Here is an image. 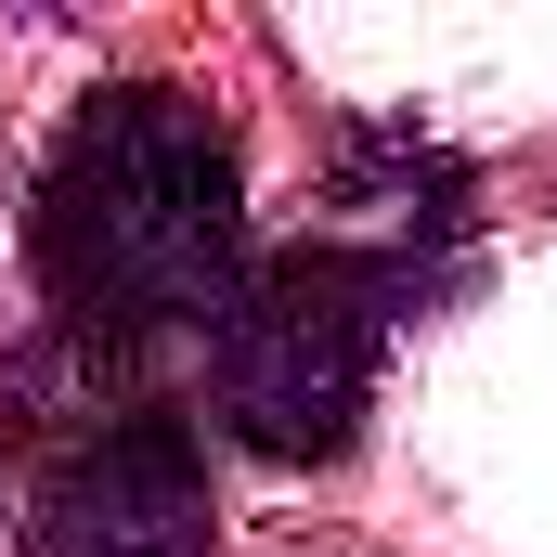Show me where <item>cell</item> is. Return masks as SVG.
<instances>
[{
  "label": "cell",
  "instance_id": "cell-1",
  "mask_svg": "<svg viewBox=\"0 0 557 557\" xmlns=\"http://www.w3.org/2000/svg\"><path fill=\"white\" fill-rule=\"evenodd\" d=\"M324 208V234L273 247L208 311V416L260 467H337L363 441L376 363L467 234V169L428 143H363Z\"/></svg>",
  "mask_w": 557,
  "mask_h": 557
},
{
  "label": "cell",
  "instance_id": "cell-2",
  "mask_svg": "<svg viewBox=\"0 0 557 557\" xmlns=\"http://www.w3.org/2000/svg\"><path fill=\"white\" fill-rule=\"evenodd\" d=\"M39 285L78 337H131V350L169 324H208L247 285V156H234V131L169 78L91 91L39 169Z\"/></svg>",
  "mask_w": 557,
  "mask_h": 557
},
{
  "label": "cell",
  "instance_id": "cell-3",
  "mask_svg": "<svg viewBox=\"0 0 557 557\" xmlns=\"http://www.w3.org/2000/svg\"><path fill=\"white\" fill-rule=\"evenodd\" d=\"M0 428L39 454L26 557H221L208 532V454L182 403L143 376L131 337H52L0 376Z\"/></svg>",
  "mask_w": 557,
  "mask_h": 557
}]
</instances>
